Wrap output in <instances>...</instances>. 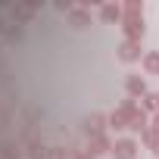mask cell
<instances>
[{"instance_id":"obj_6","label":"cell","mask_w":159,"mask_h":159,"mask_svg":"<svg viewBox=\"0 0 159 159\" xmlns=\"http://www.w3.org/2000/svg\"><path fill=\"white\" fill-rule=\"evenodd\" d=\"M88 153H91V156L112 153V143H109V137H106V134H97V137H91V147H88Z\"/></svg>"},{"instance_id":"obj_7","label":"cell","mask_w":159,"mask_h":159,"mask_svg":"<svg viewBox=\"0 0 159 159\" xmlns=\"http://www.w3.org/2000/svg\"><path fill=\"white\" fill-rule=\"evenodd\" d=\"M128 97L137 100V97H147V84L140 75H128Z\"/></svg>"},{"instance_id":"obj_5","label":"cell","mask_w":159,"mask_h":159,"mask_svg":"<svg viewBox=\"0 0 159 159\" xmlns=\"http://www.w3.org/2000/svg\"><path fill=\"white\" fill-rule=\"evenodd\" d=\"M106 122H109V116H103V112H94V116L88 119V125H84V131H88L91 137H97V134H103V128H106Z\"/></svg>"},{"instance_id":"obj_12","label":"cell","mask_w":159,"mask_h":159,"mask_svg":"<svg viewBox=\"0 0 159 159\" xmlns=\"http://www.w3.org/2000/svg\"><path fill=\"white\" fill-rule=\"evenodd\" d=\"M140 140H143V143H147V147H150V150H153V147H156V143H159V131H156V128H153V125H150V128H147V131H143V134H140Z\"/></svg>"},{"instance_id":"obj_16","label":"cell","mask_w":159,"mask_h":159,"mask_svg":"<svg viewBox=\"0 0 159 159\" xmlns=\"http://www.w3.org/2000/svg\"><path fill=\"white\" fill-rule=\"evenodd\" d=\"M153 153H156V159H159V143H156V147H153Z\"/></svg>"},{"instance_id":"obj_3","label":"cell","mask_w":159,"mask_h":159,"mask_svg":"<svg viewBox=\"0 0 159 159\" xmlns=\"http://www.w3.org/2000/svg\"><path fill=\"white\" fill-rule=\"evenodd\" d=\"M112 156H116V159H134V156H137V140L119 137V140L112 143Z\"/></svg>"},{"instance_id":"obj_13","label":"cell","mask_w":159,"mask_h":159,"mask_svg":"<svg viewBox=\"0 0 159 159\" xmlns=\"http://www.w3.org/2000/svg\"><path fill=\"white\" fill-rule=\"evenodd\" d=\"M140 109H143V112H156V94L140 97Z\"/></svg>"},{"instance_id":"obj_11","label":"cell","mask_w":159,"mask_h":159,"mask_svg":"<svg viewBox=\"0 0 159 159\" xmlns=\"http://www.w3.org/2000/svg\"><path fill=\"white\" fill-rule=\"evenodd\" d=\"M143 69H147L150 75H159V53H156V50L143 56Z\"/></svg>"},{"instance_id":"obj_17","label":"cell","mask_w":159,"mask_h":159,"mask_svg":"<svg viewBox=\"0 0 159 159\" xmlns=\"http://www.w3.org/2000/svg\"><path fill=\"white\" fill-rule=\"evenodd\" d=\"M156 112H159V94H156Z\"/></svg>"},{"instance_id":"obj_8","label":"cell","mask_w":159,"mask_h":159,"mask_svg":"<svg viewBox=\"0 0 159 159\" xmlns=\"http://www.w3.org/2000/svg\"><path fill=\"white\" fill-rule=\"evenodd\" d=\"M100 16H103V22H122V3H103Z\"/></svg>"},{"instance_id":"obj_14","label":"cell","mask_w":159,"mask_h":159,"mask_svg":"<svg viewBox=\"0 0 159 159\" xmlns=\"http://www.w3.org/2000/svg\"><path fill=\"white\" fill-rule=\"evenodd\" d=\"M72 159H94V156H91V153L84 150V153H72Z\"/></svg>"},{"instance_id":"obj_10","label":"cell","mask_w":159,"mask_h":159,"mask_svg":"<svg viewBox=\"0 0 159 159\" xmlns=\"http://www.w3.org/2000/svg\"><path fill=\"white\" fill-rule=\"evenodd\" d=\"M10 13H13V19H16V25H19V22H28V19L34 16V7H28V3H16Z\"/></svg>"},{"instance_id":"obj_15","label":"cell","mask_w":159,"mask_h":159,"mask_svg":"<svg viewBox=\"0 0 159 159\" xmlns=\"http://www.w3.org/2000/svg\"><path fill=\"white\" fill-rule=\"evenodd\" d=\"M150 125H153V128H156V131H159V112H156V116H153V119H150Z\"/></svg>"},{"instance_id":"obj_4","label":"cell","mask_w":159,"mask_h":159,"mask_svg":"<svg viewBox=\"0 0 159 159\" xmlns=\"http://www.w3.org/2000/svg\"><path fill=\"white\" fill-rule=\"evenodd\" d=\"M116 53H119V59L134 62V59H140V41H122Z\"/></svg>"},{"instance_id":"obj_2","label":"cell","mask_w":159,"mask_h":159,"mask_svg":"<svg viewBox=\"0 0 159 159\" xmlns=\"http://www.w3.org/2000/svg\"><path fill=\"white\" fill-rule=\"evenodd\" d=\"M134 112H137V103H134L131 97H128V100H122V106H119L116 112H109V128H116V131H119V128H128Z\"/></svg>"},{"instance_id":"obj_9","label":"cell","mask_w":159,"mask_h":159,"mask_svg":"<svg viewBox=\"0 0 159 159\" xmlns=\"http://www.w3.org/2000/svg\"><path fill=\"white\" fill-rule=\"evenodd\" d=\"M69 22H72L75 28H84V25L91 22V16H88V7H75V10L69 13Z\"/></svg>"},{"instance_id":"obj_1","label":"cell","mask_w":159,"mask_h":159,"mask_svg":"<svg viewBox=\"0 0 159 159\" xmlns=\"http://www.w3.org/2000/svg\"><path fill=\"white\" fill-rule=\"evenodd\" d=\"M122 31H125V41H140L143 34V7L137 0H128L122 7Z\"/></svg>"}]
</instances>
